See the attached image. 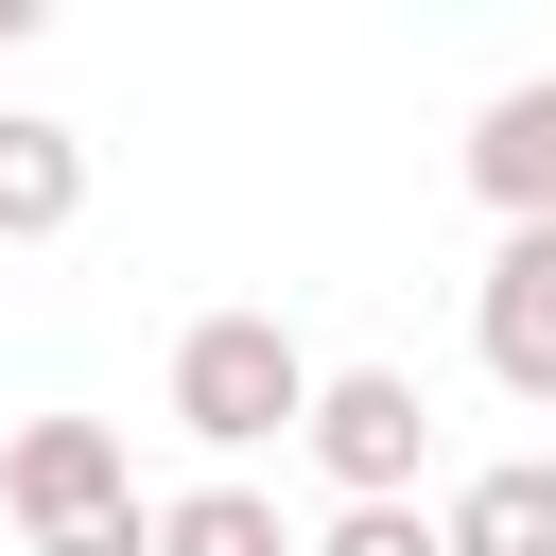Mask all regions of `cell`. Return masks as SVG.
I'll list each match as a JSON object with an SVG mask.
<instances>
[{
    "mask_svg": "<svg viewBox=\"0 0 556 556\" xmlns=\"http://www.w3.org/2000/svg\"><path fill=\"white\" fill-rule=\"evenodd\" d=\"M156 417H174L191 452H278V434L313 417V348H295L278 313H191V330H174Z\"/></svg>",
    "mask_w": 556,
    "mask_h": 556,
    "instance_id": "cell-1",
    "label": "cell"
},
{
    "mask_svg": "<svg viewBox=\"0 0 556 556\" xmlns=\"http://www.w3.org/2000/svg\"><path fill=\"white\" fill-rule=\"evenodd\" d=\"M295 452L330 469V504H417V469H434V400H417V365H313Z\"/></svg>",
    "mask_w": 556,
    "mask_h": 556,
    "instance_id": "cell-2",
    "label": "cell"
},
{
    "mask_svg": "<svg viewBox=\"0 0 556 556\" xmlns=\"http://www.w3.org/2000/svg\"><path fill=\"white\" fill-rule=\"evenodd\" d=\"M469 348L521 417H556V226H504L486 278H469Z\"/></svg>",
    "mask_w": 556,
    "mask_h": 556,
    "instance_id": "cell-3",
    "label": "cell"
},
{
    "mask_svg": "<svg viewBox=\"0 0 556 556\" xmlns=\"http://www.w3.org/2000/svg\"><path fill=\"white\" fill-rule=\"evenodd\" d=\"M0 504H17V539H70V521L139 504V469H122V434H104V417H17V452H0Z\"/></svg>",
    "mask_w": 556,
    "mask_h": 556,
    "instance_id": "cell-4",
    "label": "cell"
},
{
    "mask_svg": "<svg viewBox=\"0 0 556 556\" xmlns=\"http://www.w3.org/2000/svg\"><path fill=\"white\" fill-rule=\"evenodd\" d=\"M469 191L504 226H556V70H521V87L469 104Z\"/></svg>",
    "mask_w": 556,
    "mask_h": 556,
    "instance_id": "cell-5",
    "label": "cell"
},
{
    "mask_svg": "<svg viewBox=\"0 0 556 556\" xmlns=\"http://www.w3.org/2000/svg\"><path fill=\"white\" fill-rule=\"evenodd\" d=\"M87 226V122L0 104V243H70Z\"/></svg>",
    "mask_w": 556,
    "mask_h": 556,
    "instance_id": "cell-6",
    "label": "cell"
},
{
    "mask_svg": "<svg viewBox=\"0 0 556 556\" xmlns=\"http://www.w3.org/2000/svg\"><path fill=\"white\" fill-rule=\"evenodd\" d=\"M434 556H556V452H504L434 504Z\"/></svg>",
    "mask_w": 556,
    "mask_h": 556,
    "instance_id": "cell-7",
    "label": "cell"
},
{
    "mask_svg": "<svg viewBox=\"0 0 556 556\" xmlns=\"http://www.w3.org/2000/svg\"><path fill=\"white\" fill-rule=\"evenodd\" d=\"M139 556H295V521H278L243 469H208V486H174V504H156V539H139Z\"/></svg>",
    "mask_w": 556,
    "mask_h": 556,
    "instance_id": "cell-8",
    "label": "cell"
},
{
    "mask_svg": "<svg viewBox=\"0 0 556 556\" xmlns=\"http://www.w3.org/2000/svg\"><path fill=\"white\" fill-rule=\"evenodd\" d=\"M295 556H434V504H330Z\"/></svg>",
    "mask_w": 556,
    "mask_h": 556,
    "instance_id": "cell-9",
    "label": "cell"
}]
</instances>
